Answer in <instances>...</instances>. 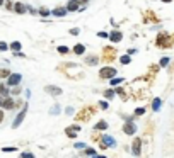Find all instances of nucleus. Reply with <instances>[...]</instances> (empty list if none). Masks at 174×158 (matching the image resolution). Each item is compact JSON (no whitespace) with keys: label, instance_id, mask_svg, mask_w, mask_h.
Instances as JSON below:
<instances>
[{"label":"nucleus","instance_id":"nucleus-1","mask_svg":"<svg viewBox=\"0 0 174 158\" xmlns=\"http://www.w3.org/2000/svg\"><path fill=\"white\" fill-rule=\"evenodd\" d=\"M26 112H27V104H24L22 105V109H21V112H19V114L16 116V119L12 121V127H14V129L21 126V122L24 121V117H26Z\"/></svg>","mask_w":174,"mask_h":158},{"label":"nucleus","instance_id":"nucleus-2","mask_svg":"<svg viewBox=\"0 0 174 158\" xmlns=\"http://www.w3.org/2000/svg\"><path fill=\"white\" fill-rule=\"evenodd\" d=\"M99 77L101 78H114L116 77V68H113V66H104V68L99 70Z\"/></svg>","mask_w":174,"mask_h":158},{"label":"nucleus","instance_id":"nucleus-3","mask_svg":"<svg viewBox=\"0 0 174 158\" xmlns=\"http://www.w3.org/2000/svg\"><path fill=\"white\" fill-rule=\"evenodd\" d=\"M22 80V75L21 73H11L9 77H7V87H17V85L21 83Z\"/></svg>","mask_w":174,"mask_h":158},{"label":"nucleus","instance_id":"nucleus-4","mask_svg":"<svg viewBox=\"0 0 174 158\" xmlns=\"http://www.w3.org/2000/svg\"><path fill=\"white\" fill-rule=\"evenodd\" d=\"M0 107H2V109H5V111H11V109H14V107H16V102H14V99H12V97H5V99L2 100Z\"/></svg>","mask_w":174,"mask_h":158},{"label":"nucleus","instance_id":"nucleus-5","mask_svg":"<svg viewBox=\"0 0 174 158\" xmlns=\"http://www.w3.org/2000/svg\"><path fill=\"white\" fill-rule=\"evenodd\" d=\"M140 146H142V139H140V138H135L132 143V153L135 157H140Z\"/></svg>","mask_w":174,"mask_h":158},{"label":"nucleus","instance_id":"nucleus-6","mask_svg":"<svg viewBox=\"0 0 174 158\" xmlns=\"http://www.w3.org/2000/svg\"><path fill=\"white\" fill-rule=\"evenodd\" d=\"M67 12H77L80 10V2L79 0H69V4H67Z\"/></svg>","mask_w":174,"mask_h":158},{"label":"nucleus","instance_id":"nucleus-7","mask_svg":"<svg viewBox=\"0 0 174 158\" xmlns=\"http://www.w3.org/2000/svg\"><path fill=\"white\" fill-rule=\"evenodd\" d=\"M113 148V146H116V141H114V138L113 136H102V145H101V148Z\"/></svg>","mask_w":174,"mask_h":158},{"label":"nucleus","instance_id":"nucleus-8","mask_svg":"<svg viewBox=\"0 0 174 158\" xmlns=\"http://www.w3.org/2000/svg\"><path fill=\"white\" fill-rule=\"evenodd\" d=\"M108 39H109V41H113V42H120V41L123 39V34H121L120 31H118V29H114V31H111V32H109Z\"/></svg>","mask_w":174,"mask_h":158},{"label":"nucleus","instance_id":"nucleus-9","mask_svg":"<svg viewBox=\"0 0 174 158\" xmlns=\"http://www.w3.org/2000/svg\"><path fill=\"white\" fill-rule=\"evenodd\" d=\"M123 131H125V134H135V131H137V126L133 124V121L130 122H125V126H123Z\"/></svg>","mask_w":174,"mask_h":158},{"label":"nucleus","instance_id":"nucleus-10","mask_svg":"<svg viewBox=\"0 0 174 158\" xmlns=\"http://www.w3.org/2000/svg\"><path fill=\"white\" fill-rule=\"evenodd\" d=\"M44 90H46L50 95H62V92H63V90L60 89V87H56V85H46Z\"/></svg>","mask_w":174,"mask_h":158},{"label":"nucleus","instance_id":"nucleus-11","mask_svg":"<svg viewBox=\"0 0 174 158\" xmlns=\"http://www.w3.org/2000/svg\"><path fill=\"white\" fill-rule=\"evenodd\" d=\"M67 14H69V12H67L65 7H58V9H53L51 10V16H55V17H65Z\"/></svg>","mask_w":174,"mask_h":158},{"label":"nucleus","instance_id":"nucleus-12","mask_svg":"<svg viewBox=\"0 0 174 158\" xmlns=\"http://www.w3.org/2000/svg\"><path fill=\"white\" fill-rule=\"evenodd\" d=\"M14 10H16L17 14H26L27 7L24 5V4H21V2H16V4H14Z\"/></svg>","mask_w":174,"mask_h":158},{"label":"nucleus","instance_id":"nucleus-13","mask_svg":"<svg viewBox=\"0 0 174 158\" xmlns=\"http://www.w3.org/2000/svg\"><path fill=\"white\" fill-rule=\"evenodd\" d=\"M106 129H108V122H106L104 119H101L99 122H96L94 131H106Z\"/></svg>","mask_w":174,"mask_h":158},{"label":"nucleus","instance_id":"nucleus-14","mask_svg":"<svg viewBox=\"0 0 174 158\" xmlns=\"http://www.w3.org/2000/svg\"><path fill=\"white\" fill-rule=\"evenodd\" d=\"M9 94H11L9 87H7L5 83H2V85H0V95H2V97H9Z\"/></svg>","mask_w":174,"mask_h":158},{"label":"nucleus","instance_id":"nucleus-15","mask_svg":"<svg viewBox=\"0 0 174 158\" xmlns=\"http://www.w3.org/2000/svg\"><path fill=\"white\" fill-rule=\"evenodd\" d=\"M9 48H11L12 51H16V53H17L19 49H22V44H21L19 41H12L11 44H9Z\"/></svg>","mask_w":174,"mask_h":158},{"label":"nucleus","instance_id":"nucleus-16","mask_svg":"<svg viewBox=\"0 0 174 158\" xmlns=\"http://www.w3.org/2000/svg\"><path fill=\"white\" fill-rule=\"evenodd\" d=\"M84 51H85L84 44H80V42H79V44H75V46H74V53H75V54H84Z\"/></svg>","mask_w":174,"mask_h":158},{"label":"nucleus","instance_id":"nucleus-17","mask_svg":"<svg viewBox=\"0 0 174 158\" xmlns=\"http://www.w3.org/2000/svg\"><path fill=\"white\" fill-rule=\"evenodd\" d=\"M109 83L113 85V87H116V85L123 83V77H114V78H111V80H109Z\"/></svg>","mask_w":174,"mask_h":158},{"label":"nucleus","instance_id":"nucleus-18","mask_svg":"<svg viewBox=\"0 0 174 158\" xmlns=\"http://www.w3.org/2000/svg\"><path fill=\"white\" fill-rule=\"evenodd\" d=\"M114 89H108V90H104V97H106V99H108V100H111V99H113V97H114Z\"/></svg>","mask_w":174,"mask_h":158},{"label":"nucleus","instance_id":"nucleus-19","mask_svg":"<svg viewBox=\"0 0 174 158\" xmlns=\"http://www.w3.org/2000/svg\"><path fill=\"white\" fill-rule=\"evenodd\" d=\"M97 60H99L97 56H87V60H85V63L92 66V65H97Z\"/></svg>","mask_w":174,"mask_h":158},{"label":"nucleus","instance_id":"nucleus-20","mask_svg":"<svg viewBox=\"0 0 174 158\" xmlns=\"http://www.w3.org/2000/svg\"><path fill=\"white\" fill-rule=\"evenodd\" d=\"M84 155H87V157H94L96 148H84Z\"/></svg>","mask_w":174,"mask_h":158},{"label":"nucleus","instance_id":"nucleus-21","mask_svg":"<svg viewBox=\"0 0 174 158\" xmlns=\"http://www.w3.org/2000/svg\"><path fill=\"white\" fill-rule=\"evenodd\" d=\"M56 49H58V53H60V54H67V53L70 51V48H69V46H58Z\"/></svg>","mask_w":174,"mask_h":158},{"label":"nucleus","instance_id":"nucleus-22","mask_svg":"<svg viewBox=\"0 0 174 158\" xmlns=\"http://www.w3.org/2000/svg\"><path fill=\"white\" fill-rule=\"evenodd\" d=\"M152 109H154V111H159V109H160V99H154Z\"/></svg>","mask_w":174,"mask_h":158},{"label":"nucleus","instance_id":"nucleus-23","mask_svg":"<svg viewBox=\"0 0 174 158\" xmlns=\"http://www.w3.org/2000/svg\"><path fill=\"white\" fill-rule=\"evenodd\" d=\"M38 14H39L41 17H48V16H51V10H48V9H41Z\"/></svg>","mask_w":174,"mask_h":158},{"label":"nucleus","instance_id":"nucleus-24","mask_svg":"<svg viewBox=\"0 0 174 158\" xmlns=\"http://www.w3.org/2000/svg\"><path fill=\"white\" fill-rule=\"evenodd\" d=\"M120 61H121L123 65H128L130 61H132V58H130L128 54H125V56H121V58H120Z\"/></svg>","mask_w":174,"mask_h":158},{"label":"nucleus","instance_id":"nucleus-25","mask_svg":"<svg viewBox=\"0 0 174 158\" xmlns=\"http://www.w3.org/2000/svg\"><path fill=\"white\" fill-rule=\"evenodd\" d=\"M9 75H11V72H9V70H7V68L0 70V78H7Z\"/></svg>","mask_w":174,"mask_h":158},{"label":"nucleus","instance_id":"nucleus-26","mask_svg":"<svg viewBox=\"0 0 174 158\" xmlns=\"http://www.w3.org/2000/svg\"><path fill=\"white\" fill-rule=\"evenodd\" d=\"M58 112H60V105H55V107L50 109V114H55V116H56Z\"/></svg>","mask_w":174,"mask_h":158},{"label":"nucleus","instance_id":"nucleus-27","mask_svg":"<svg viewBox=\"0 0 174 158\" xmlns=\"http://www.w3.org/2000/svg\"><path fill=\"white\" fill-rule=\"evenodd\" d=\"M145 114V109L143 107H138V109H135V116H143Z\"/></svg>","mask_w":174,"mask_h":158},{"label":"nucleus","instance_id":"nucleus-28","mask_svg":"<svg viewBox=\"0 0 174 158\" xmlns=\"http://www.w3.org/2000/svg\"><path fill=\"white\" fill-rule=\"evenodd\" d=\"M21 158H34V155L31 151H24V153H21Z\"/></svg>","mask_w":174,"mask_h":158},{"label":"nucleus","instance_id":"nucleus-29","mask_svg":"<svg viewBox=\"0 0 174 158\" xmlns=\"http://www.w3.org/2000/svg\"><path fill=\"white\" fill-rule=\"evenodd\" d=\"M74 146L77 148V150H84V148H87V146H85V143H82V141H79V143H75Z\"/></svg>","mask_w":174,"mask_h":158},{"label":"nucleus","instance_id":"nucleus-30","mask_svg":"<svg viewBox=\"0 0 174 158\" xmlns=\"http://www.w3.org/2000/svg\"><path fill=\"white\" fill-rule=\"evenodd\" d=\"M7 49H9V44L4 41H0V51H7Z\"/></svg>","mask_w":174,"mask_h":158},{"label":"nucleus","instance_id":"nucleus-31","mask_svg":"<svg viewBox=\"0 0 174 158\" xmlns=\"http://www.w3.org/2000/svg\"><path fill=\"white\" fill-rule=\"evenodd\" d=\"M69 129H70V131H75V133H77V131H80V124H72Z\"/></svg>","mask_w":174,"mask_h":158},{"label":"nucleus","instance_id":"nucleus-32","mask_svg":"<svg viewBox=\"0 0 174 158\" xmlns=\"http://www.w3.org/2000/svg\"><path fill=\"white\" fill-rule=\"evenodd\" d=\"M79 32H80V29H79V27H72V29H70V34H72V36H77Z\"/></svg>","mask_w":174,"mask_h":158},{"label":"nucleus","instance_id":"nucleus-33","mask_svg":"<svg viewBox=\"0 0 174 158\" xmlns=\"http://www.w3.org/2000/svg\"><path fill=\"white\" fill-rule=\"evenodd\" d=\"M67 136H69V138H75V136H77V133H75V131H70L69 127H67Z\"/></svg>","mask_w":174,"mask_h":158},{"label":"nucleus","instance_id":"nucleus-34","mask_svg":"<svg viewBox=\"0 0 174 158\" xmlns=\"http://www.w3.org/2000/svg\"><path fill=\"white\" fill-rule=\"evenodd\" d=\"M12 94H14V95H19V94H21V89H19V85H17V87H12Z\"/></svg>","mask_w":174,"mask_h":158},{"label":"nucleus","instance_id":"nucleus-35","mask_svg":"<svg viewBox=\"0 0 174 158\" xmlns=\"http://www.w3.org/2000/svg\"><path fill=\"white\" fill-rule=\"evenodd\" d=\"M99 104H101V109H108V107H109V104H108L106 100H101Z\"/></svg>","mask_w":174,"mask_h":158},{"label":"nucleus","instance_id":"nucleus-36","mask_svg":"<svg viewBox=\"0 0 174 158\" xmlns=\"http://www.w3.org/2000/svg\"><path fill=\"white\" fill-rule=\"evenodd\" d=\"M167 63H169V58H162V60H160V66H167Z\"/></svg>","mask_w":174,"mask_h":158},{"label":"nucleus","instance_id":"nucleus-37","mask_svg":"<svg viewBox=\"0 0 174 158\" xmlns=\"http://www.w3.org/2000/svg\"><path fill=\"white\" fill-rule=\"evenodd\" d=\"M16 150H17L16 146H7V148H4V151H7V153H9V151H16Z\"/></svg>","mask_w":174,"mask_h":158},{"label":"nucleus","instance_id":"nucleus-38","mask_svg":"<svg viewBox=\"0 0 174 158\" xmlns=\"http://www.w3.org/2000/svg\"><path fill=\"white\" fill-rule=\"evenodd\" d=\"M97 36H99V37H108L109 34H108V32H104V31H101V32H97Z\"/></svg>","mask_w":174,"mask_h":158},{"label":"nucleus","instance_id":"nucleus-39","mask_svg":"<svg viewBox=\"0 0 174 158\" xmlns=\"http://www.w3.org/2000/svg\"><path fill=\"white\" fill-rule=\"evenodd\" d=\"M4 4H5V7L9 9V10H12V2H9V0H7V2H4Z\"/></svg>","mask_w":174,"mask_h":158},{"label":"nucleus","instance_id":"nucleus-40","mask_svg":"<svg viewBox=\"0 0 174 158\" xmlns=\"http://www.w3.org/2000/svg\"><path fill=\"white\" fill-rule=\"evenodd\" d=\"M16 56H17V58H26V54H24V53H21V51H17Z\"/></svg>","mask_w":174,"mask_h":158},{"label":"nucleus","instance_id":"nucleus-41","mask_svg":"<svg viewBox=\"0 0 174 158\" xmlns=\"http://www.w3.org/2000/svg\"><path fill=\"white\" fill-rule=\"evenodd\" d=\"M65 112H67V114H74V109H72V107H67V109H65Z\"/></svg>","mask_w":174,"mask_h":158},{"label":"nucleus","instance_id":"nucleus-42","mask_svg":"<svg viewBox=\"0 0 174 158\" xmlns=\"http://www.w3.org/2000/svg\"><path fill=\"white\" fill-rule=\"evenodd\" d=\"M4 121V111H2V109H0V122Z\"/></svg>","mask_w":174,"mask_h":158},{"label":"nucleus","instance_id":"nucleus-43","mask_svg":"<svg viewBox=\"0 0 174 158\" xmlns=\"http://www.w3.org/2000/svg\"><path fill=\"white\" fill-rule=\"evenodd\" d=\"M92 158H106V157H102V155H94Z\"/></svg>","mask_w":174,"mask_h":158},{"label":"nucleus","instance_id":"nucleus-44","mask_svg":"<svg viewBox=\"0 0 174 158\" xmlns=\"http://www.w3.org/2000/svg\"><path fill=\"white\" fill-rule=\"evenodd\" d=\"M80 4H85V2H89V0H79Z\"/></svg>","mask_w":174,"mask_h":158},{"label":"nucleus","instance_id":"nucleus-45","mask_svg":"<svg viewBox=\"0 0 174 158\" xmlns=\"http://www.w3.org/2000/svg\"><path fill=\"white\" fill-rule=\"evenodd\" d=\"M2 100H4V97H2V95H0V104H2Z\"/></svg>","mask_w":174,"mask_h":158},{"label":"nucleus","instance_id":"nucleus-46","mask_svg":"<svg viewBox=\"0 0 174 158\" xmlns=\"http://www.w3.org/2000/svg\"><path fill=\"white\" fill-rule=\"evenodd\" d=\"M4 2H5V0H0V5H2V4H4Z\"/></svg>","mask_w":174,"mask_h":158},{"label":"nucleus","instance_id":"nucleus-47","mask_svg":"<svg viewBox=\"0 0 174 158\" xmlns=\"http://www.w3.org/2000/svg\"><path fill=\"white\" fill-rule=\"evenodd\" d=\"M162 2H171V0H162Z\"/></svg>","mask_w":174,"mask_h":158}]
</instances>
